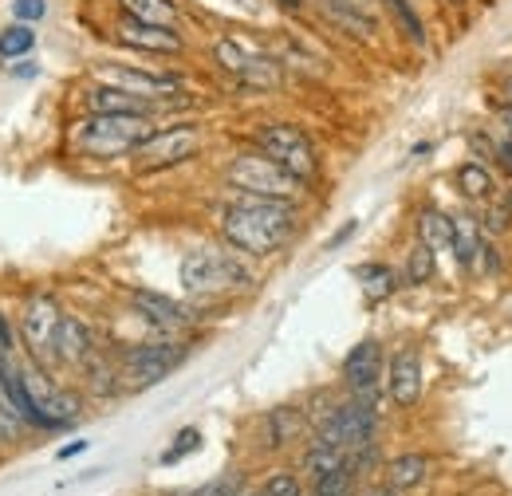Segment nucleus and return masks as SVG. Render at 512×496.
Listing matches in <instances>:
<instances>
[{
    "label": "nucleus",
    "instance_id": "nucleus-1",
    "mask_svg": "<svg viewBox=\"0 0 512 496\" xmlns=\"http://www.w3.org/2000/svg\"><path fill=\"white\" fill-rule=\"evenodd\" d=\"M292 233H296V209H292V201L241 193L221 213V237L237 248V252H249V256H272V252H280V248L292 241Z\"/></svg>",
    "mask_w": 512,
    "mask_h": 496
},
{
    "label": "nucleus",
    "instance_id": "nucleus-2",
    "mask_svg": "<svg viewBox=\"0 0 512 496\" xmlns=\"http://www.w3.org/2000/svg\"><path fill=\"white\" fill-rule=\"evenodd\" d=\"M158 126L146 115H87L75 126V146L91 158H127Z\"/></svg>",
    "mask_w": 512,
    "mask_h": 496
},
{
    "label": "nucleus",
    "instance_id": "nucleus-3",
    "mask_svg": "<svg viewBox=\"0 0 512 496\" xmlns=\"http://www.w3.org/2000/svg\"><path fill=\"white\" fill-rule=\"evenodd\" d=\"M253 276L249 268L233 256V252H221V248H193L182 256V288L190 296H225V292H237L245 288Z\"/></svg>",
    "mask_w": 512,
    "mask_h": 496
},
{
    "label": "nucleus",
    "instance_id": "nucleus-4",
    "mask_svg": "<svg viewBox=\"0 0 512 496\" xmlns=\"http://www.w3.org/2000/svg\"><path fill=\"white\" fill-rule=\"evenodd\" d=\"M225 182L241 193H253V197H276V201H292L300 193V178H292L284 166H276L268 154L260 150H245L229 162L225 170Z\"/></svg>",
    "mask_w": 512,
    "mask_h": 496
},
{
    "label": "nucleus",
    "instance_id": "nucleus-5",
    "mask_svg": "<svg viewBox=\"0 0 512 496\" xmlns=\"http://www.w3.org/2000/svg\"><path fill=\"white\" fill-rule=\"evenodd\" d=\"M256 150L268 154L276 166H284L300 182L316 178V170H320V158H316L312 138L292 123H264L256 130Z\"/></svg>",
    "mask_w": 512,
    "mask_h": 496
},
{
    "label": "nucleus",
    "instance_id": "nucleus-6",
    "mask_svg": "<svg viewBox=\"0 0 512 496\" xmlns=\"http://www.w3.org/2000/svg\"><path fill=\"white\" fill-rule=\"evenodd\" d=\"M197 146H201V126L174 123V126H158V130H154L130 158H134L138 170L154 174V170H170V166H178V162L193 158Z\"/></svg>",
    "mask_w": 512,
    "mask_h": 496
},
{
    "label": "nucleus",
    "instance_id": "nucleus-7",
    "mask_svg": "<svg viewBox=\"0 0 512 496\" xmlns=\"http://www.w3.org/2000/svg\"><path fill=\"white\" fill-rule=\"evenodd\" d=\"M60 323H64V311L52 296H32L28 300V308L20 315V339H24L28 355L36 359V367H52L60 359V351H56Z\"/></svg>",
    "mask_w": 512,
    "mask_h": 496
},
{
    "label": "nucleus",
    "instance_id": "nucleus-8",
    "mask_svg": "<svg viewBox=\"0 0 512 496\" xmlns=\"http://www.w3.org/2000/svg\"><path fill=\"white\" fill-rule=\"evenodd\" d=\"M375 422H379L375 402L355 398V402L335 406V410L327 414V422L320 426V437H316V441L335 445V449H343V453H351V449H367V445H371V434H375Z\"/></svg>",
    "mask_w": 512,
    "mask_h": 496
},
{
    "label": "nucleus",
    "instance_id": "nucleus-9",
    "mask_svg": "<svg viewBox=\"0 0 512 496\" xmlns=\"http://www.w3.org/2000/svg\"><path fill=\"white\" fill-rule=\"evenodd\" d=\"M213 60L221 63L233 79H241L245 87H276L280 83V63L272 60V56H264V52H256L249 48L245 40H237V36H225V40H217V48H213Z\"/></svg>",
    "mask_w": 512,
    "mask_h": 496
},
{
    "label": "nucleus",
    "instance_id": "nucleus-10",
    "mask_svg": "<svg viewBox=\"0 0 512 496\" xmlns=\"http://www.w3.org/2000/svg\"><path fill=\"white\" fill-rule=\"evenodd\" d=\"M95 75H99V83H107V87H119V91L154 99V103H166L170 95L182 91V75L146 71V67H134V63H103Z\"/></svg>",
    "mask_w": 512,
    "mask_h": 496
},
{
    "label": "nucleus",
    "instance_id": "nucleus-11",
    "mask_svg": "<svg viewBox=\"0 0 512 496\" xmlns=\"http://www.w3.org/2000/svg\"><path fill=\"white\" fill-rule=\"evenodd\" d=\"M24 386H28L32 406H36L40 418H44V430H64V426H71V422L79 418V398L60 390V386L44 374V367H28V371H24Z\"/></svg>",
    "mask_w": 512,
    "mask_h": 496
},
{
    "label": "nucleus",
    "instance_id": "nucleus-12",
    "mask_svg": "<svg viewBox=\"0 0 512 496\" xmlns=\"http://www.w3.org/2000/svg\"><path fill=\"white\" fill-rule=\"evenodd\" d=\"M182 347L178 343H142V347H130L127 359H123V371L134 386H154L162 382L166 374L182 363Z\"/></svg>",
    "mask_w": 512,
    "mask_h": 496
},
{
    "label": "nucleus",
    "instance_id": "nucleus-13",
    "mask_svg": "<svg viewBox=\"0 0 512 496\" xmlns=\"http://www.w3.org/2000/svg\"><path fill=\"white\" fill-rule=\"evenodd\" d=\"M115 40L130 48V52H142V56H182L186 52V40L178 28H158V24H138V20H119L115 28Z\"/></svg>",
    "mask_w": 512,
    "mask_h": 496
},
{
    "label": "nucleus",
    "instance_id": "nucleus-14",
    "mask_svg": "<svg viewBox=\"0 0 512 496\" xmlns=\"http://www.w3.org/2000/svg\"><path fill=\"white\" fill-rule=\"evenodd\" d=\"M383 378V347L375 339H363L359 347L347 351L343 359V382L355 390V398L375 402V386Z\"/></svg>",
    "mask_w": 512,
    "mask_h": 496
},
{
    "label": "nucleus",
    "instance_id": "nucleus-15",
    "mask_svg": "<svg viewBox=\"0 0 512 496\" xmlns=\"http://www.w3.org/2000/svg\"><path fill=\"white\" fill-rule=\"evenodd\" d=\"M386 390L394 398V406H414L422 398V359L418 351H398L386 367Z\"/></svg>",
    "mask_w": 512,
    "mask_h": 496
},
{
    "label": "nucleus",
    "instance_id": "nucleus-16",
    "mask_svg": "<svg viewBox=\"0 0 512 496\" xmlns=\"http://www.w3.org/2000/svg\"><path fill=\"white\" fill-rule=\"evenodd\" d=\"M0 390H4V398H8V406L20 414V422L24 426H32V430H44V418H40V410L32 406V398H28V386H24V367L8 355V351H0Z\"/></svg>",
    "mask_w": 512,
    "mask_h": 496
},
{
    "label": "nucleus",
    "instance_id": "nucleus-17",
    "mask_svg": "<svg viewBox=\"0 0 512 496\" xmlns=\"http://www.w3.org/2000/svg\"><path fill=\"white\" fill-rule=\"evenodd\" d=\"M162 103H154V99H142V95H130V91H119V87H107V83H99V87H91L87 91V111L91 115H154Z\"/></svg>",
    "mask_w": 512,
    "mask_h": 496
},
{
    "label": "nucleus",
    "instance_id": "nucleus-18",
    "mask_svg": "<svg viewBox=\"0 0 512 496\" xmlns=\"http://www.w3.org/2000/svg\"><path fill=\"white\" fill-rule=\"evenodd\" d=\"M426 477H430V457L426 453H402V457H394L386 465V485L398 489V493L418 489Z\"/></svg>",
    "mask_w": 512,
    "mask_h": 496
},
{
    "label": "nucleus",
    "instance_id": "nucleus-19",
    "mask_svg": "<svg viewBox=\"0 0 512 496\" xmlns=\"http://www.w3.org/2000/svg\"><path fill=\"white\" fill-rule=\"evenodd\" d=\"M323 12L343 28V32H351V36H375V16L359 4V0H320Z\"/></svg>",
    "mask_w": 512,
    "mask_h": 496
},
{
    "label": "nucleus",
    "instance_id": "nucleus-20",
    "mask_svg": "<svg viewBox=\"0 0 512 496\" xmlns=\"http://www.w3.org/2000/svg\"><path fill=\"white\" fill-rule=\"evenodd\" d=\"M130 300H134V308L142 311L146 319H154V323H162V327H186V323H190V311L182 308V304H174L170 296H158V292H130Z\"/></svg>",
    "mask_w": 512,
    "mask_h": 496
},
{
    "label": "nucleus",
    "instance_id": "nucleus-21",
    "mask_svg": "<svg viewBox=\"0 0 512 496\" xmlns=\"http://www.w3.org/2000/svg\"><path fill=\"white\" fill-rule=\"evenodd\" d=\"M123 16L138 20V24H158V28H178L182 12L174 0H119Z\"/></svg>",
    "mask_w": 512,
    "mask_h": 496
},
{
    "label": "nucleus",
    "instance_id": "nucleus-22",
    "mask_svg": "<svg viewBox=\"0 0 512 496\" xmlns=\"http://www.w3.org/2000/svg\"><path fill=\"white\" fill-rule=\"evenodd\" d=\"M56 351H60L64 363H87V359L95 355V351H91V331H87V323H79L75 315H64Z\"/></svg>",
    "mask_w": 512,
    "mask_h": 496
},
{
    "label": "nucleus",
    "instance_id": "nucleus-23",
    "mask_svg": "<svg viewBox=\"0 0 512 496\" xmlns=\"http://www.w3.org/2000/svg\"><path fill=\"white\" fill-rule=\"evenodd\" d=\"M449 248H453V256H457L461 268H477L485 241H481V229H477L473 217H457V221H453V245Z\"/></svg>",
    "mask_w": 512,
    "mask_h": 496
},
{
    "label": "nucleus",
    "instance_id": "nucleus-24",
    "mask_svg": "<svg viewBox=\"0 0 512 496\" xmlns=\"http://www.w3.org/2000/svg\"><path fill=\"white\" fill-rule=\"evenodd\" d=\"M355 276H359V284H363L371 304H383L386 296L398 292V272L390 264H363V268H355Z\"/></svg>",
    "mask_w": 512,
    "mask_h": 496
},
{
    "label": "nucleus",
    "instance_id": "nucleus-25",
    "mask_svg": "<svg viewBox=\"0 0 512 496\" xmlns=\"http://www.w3.org/2000/svg\"><path fill=\"white\" fill-rule=\"evenodd\" d=\"M418 245L434 248V252H446L453 245V221L438 209H422L418 213Z\"/></svg>",
    "mask_w": 512,
    "mask_h": 496
},
{
    "label": "nucleus",
    "instance_id": "nucleus-26",
    "mask_svg": "<svg viewBox=\"0 0 512 496\" xmlns=\"http://www.w3.org/2000/svg\"><path fill=\"white\" fill-rule=\"evenodd\" d=\"M36 48V32H32V24H8L4 32H0V60L12 63V60H24L28 52Z\"/></svg>",
    "mask_w": 512,
    "mask_h": 496
},
{
    "label": "nucleus",
    "instance_id": "nucleus-27",
    "mask_svg": "<svg viewBox=\"0 0 512 496\" xmlns=\"http://www.w3.org/2000/svg\"><path fill=\"white\" fill-rule=\"evenodd\" d=\"M304 469L320 481V477H327V473H335V469H347V457H343V449H335V445H323V441H316L308 453H304Z\"/></svg>",
    "mask_w": 512,
    "mask_h": 496
},
{
    "label": "nucleus",
    "instance_id": "nucleus-28",
    "mask_svg": "<svg viewBox=\"0 0 512 496\" xmlns=\"http://www.w3.org/2000/svg\"><path fill=\"white\" fill-rule=\"evenodd\" d=\"M386 8H390V16L398 20V28L406 32V40L422 48V44H426V24H422V16L414 12V4H410V0H386Z\"/></svg>",
    "mask_w": 512,
    "mask_h": 496
},
{
    "label": "nucleus",
    "instance_id": "nucleus-29",
    "mask_svg": "<svg viewBox=\"0 0 512 496\" xmlns=\"http://www.w3.org/2000/svg\"><path fill=\"white\" fill-rule=\"evenodd\" d=\"M438 252L434 248H426V245H418L410 256H406V284H430L434 280V268H438V260H434Z\"/></svg>",
    "mask_w": 512,
    "mask_h": 496
},
{
    "label": "nucleus",
    "instance_id": "nucleus-30",
    "mask_svg": "<svg viewBox=\"0 0 512 496\" xmlns=\"http://www.w3.org/2000/svg\"><path fill=\"white\" fill-rule=\"evenodd\" d=\"M457 186L465 197H485L489 189H493V174L481 166V162H465L461 170H457Z\"/></svg>",
    "mask_w": 512,
    "mask_h": 496
},
{
    "label": "nucleus",
    "instance_id": "nucleus-31",
    "mask_svg": "<svg viewBox=\"0 0 512 496\" xmlns=\"http://www.w3.org/2000/svg\"><path fill=\"white\" fill-rule=\"evenodd\" d=\"M300 426H304V418H300L296 410H272V414H268V434H272L268 445H284V441H292V437L300 434Z\"/></svg>",
    "mask_w": 512,
    "mask_h": 496
},
{
    "label": "nucleus",
    "instance_id": "nucleus-32",
    "mask_svg": "<svg viewBox=\"0 0 512 496\" xmlns=\"http://www.w3.org/2000/svg\"><path fill=\"white\" fill-rule=\"evenodd\" d=\"M197 445H201V430H193V426H190V430H182V434L174 437V445L162 453V465H174V461H182V457H186V453H193Z\"/></svg>",
    "mask_w": 512,
    "mask_h": 496
},
{
    "label": "nucleus",
    "instance_id": "nucleus-33",
    "mask_svg": "<svg viewBox=\"0 0 512 496\" xmlns=\"http://www.w3.org/2000/svg\"><path fill=\"white\" fill-rule=\"evenodd\" d=\"M351 493V465L347 469H335L316 481V496H347Z\"/></svg>",
    "mask_w": 512,
    "mask_h": 496
},
{
    "label": "nucleus",
    "instance_id": "nucleus-34",
    "mask_svg": "<svg viewBox=\"0 0 512 496\" xmlns=\"http://www.w3.org/2000/svg\"><path fill=\"white\" fill-rule=\"evenodd\" d=\"M24 430V422H20V414L8 406V398H4V390H0V441H16Z\"/></svg>",
    "mask_w": 512,
    "mask_h": 496
},
{
    "label": "nucleus",
    "instance_id": "nucleus-35",
    "mask_svg": "<svg viewBox=\"0 0 512 496\" xmlns=\"http://www.w3.org/2000/svg\"><path fill=\"white\" fill-rule=\"evenodd\" d=\"M12 16L20 24H36L48 16V0H12Z\"/></svg>",
    "mask_w": 512,
    "mask_h": 496
},
{
    "label": "nucleus",
    "instance_id": "nucleus-36",
    "mask_svg": "<svg viewBox=\"0 0 512 496\" xmlns=\"http://www.w3.org/2000/svg\"><path fill=\"white\" fill-rule=\"evenodd\" d=\"M264 496H300V481L292 477V473H272L268 481H264Z\"/></svg>",
    "mask_w": 512,
    "mask_h": 496
},
{
    "label": "nucleus",
    "instance_id": "nucleus-37",
    "mask_svg": "<svg viewBox=\"0 0 512 496\" xmlns=\"http://www.w3.org/2000/svg\"><path fill=\"white\" fill-rule=\"evenodd\" d=\"M197 496H237V481L233 477H225V481H213V485H205Z\"/></svg>",
    "mask_w": 512,
    "mask_h": 496
},
{
    "label": "nucleus",
    "instance_id": "nucleus-38",
    "mask_svg": "<svg viewBox=\"0 0 512 496\" xmlns=\"http://www.w3.org/2000/svg\"><path fill=\"white\" fill-rule=\"evenodd\" d=\"M8 75H16V79H36L40 75V67L32 60H12L8 63Z\"/></svg>",
    "mask_w": 512,
    "mask_h": 496
},
{
    "label": "nucleus",
    "instance_id": "nucleus-39",
    "mask_svg": "<svg viewBox=\"0 0 512 496\" xmlns=\"http://www.w3.org/2000/svg\"><path fill=\"white\" fill-rule=\"evenodd\" d=\"M12 347H16V335H12V327H8V319L0 315V351H8V355H12Z\"/></svg>",
    "mask_w": 512,
    "mask_h": 496
},
{
    "label": "nucleus",
    "instance_id": "nucleus-40",
    "mask_svg": "<svg viewBox=\"0 0 512 496\" xmlns=\"http://www.w3.org/2000/svg\"><path fill=\"white\" fill-rule=\"evenodd\" d=\"M237 12H245V16H260L264 12V0H229Z\"/></svg>",
    "mask_w": 512,
    "mask_h": 496
},
{
    "label": "nucleus",
    "instance_id": "nucleus-41",
    "mask_svg": "<svg viewBox=\"0 0 512 496\" xmlns=\"http://www.w3.org/2000/svg\"><path fill=\"white\" fill-rule=\"evenodd\" d=\"M505 225H509V209H489V229H497V233H501Z\"/></svg>",
    "mask_w": 512,
    "mask_h": 496
},
{
    "label": "nucleus",
    "instance_id": "nucleus-42",
    "mask_svg": "<svg viewBox=\"0 0 512 496\" xmlns=\"http://www.w3.org/2000/svg\"><path fill=\"white\" fill-rule=\"evenodd\" d=\"M83 449H87V441H71V445H64L56 457H60V461H67V457H75V453H83Z\"/></svg>",
    "mask_w": 512,
    "mask_h": 496
},
{
    "label": "nucleus",
    "instance_id": "nucleus-43",
    "mask_svg": "<svg viewBox=\"0 0 512 496\" xmlns=\"http://www.w3.org/2000/svg\"><path fill=\"white\" fill-rule=\"evenodd\" d=\"M351 233H355V221H351V225H347V229H339V233H335V237H331V248H335V245H343V241H347V237H351Z\"/></svg>",
    "mask_w": 512,
    "mask_h": 496
},
{
    "label": "nucleus",
    "instance_id": "nucleus-44",
    "mask_svg": "<svg viewBox=\"0 0 512 496\" xmlns=\"http://www.w3.org/2000/svg\"><path fill=\"white\" fill-rule=\"evenodd\" d=\"M363 496H402L398 489H390V485H379V489H367Z\"/></svg>",
    "mask_w": 512,
    "mask_h": 496
},
{
    "label": "nucleus",
    "instance_id": "nucleus-45",
    "mask_svg": "<svg viewBox=\"0 0 512 496\" xmlns=\"http://www.w3.org/2000/svg\"><path fill=\"white\" fill-rule=\"evenodd\" d=\"M280 8H288V12H296V8H300V0H280Z\"/></svg>",
    "mask_w": 512,
    "mask_h": 496
},
{
    "label": "nucleus",
    "instance_id": "nucleus-46",
    "mask_svg": "<svg viewBox=\"0 0 512 496\" xmlns=\"http://www.w3.org/2000/svg\"><path fill=\"white\" fill-rule=\"evenodd\" d=\"M449 4H465V0H449Z\"/></svg>",
    "mask_w": 512,
    "mask_h": 496
},
{
    "label": "nucleus",
    "instance_id": "nucleus-47",
    "mask_svg": "<svg viewBox=\"0 0 512 496\" xmlns=\"http://www.w3.org/2000/svg\"><path fill=\"white\" fill-rule=\"evenodd\" d=\"M253 496H264V493H253Z\"/></svg>",
    "mask_w": 512,
    "mask_h": 496
}]
</instances>
